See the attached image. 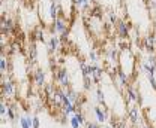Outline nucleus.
Masks as SVG:
<instances>
[{
  "instance_id": "f257e3e1",
  "label": "nucleus",
  "mask_w": 156,
  "mask_h": 128,
  "mask_svg": "<svg viewBox=\"0 0 156 128\" xmlns=\"http://www.w3.org/2000/svg\"><path fill=\"white\" fill-rule=\"evenodd\" d=\"M136 58L132 54L131 48H125L120 51V57H119V67L122 72L128 74L131 79H134V76L136 73Z\"/></svg>"
},
{
  "instance_id": "f03ea898",
  "label": "nucleus",
  "mask_w": 156,
  "mask_h": 128,
  "mask_svg": "<svg viewBox=\"0 0 156 128\" xmlns=\"http://www.w3.org/2000/svg\"><path fill=\"white\" fill-rule=\"evenodd\" d=\"M18 87L15 84V80L12 79V76H8L6 79L2 77V100L5 98H14L17 97Z\"/></svg>"
},
{
  "instance_id": "7ed1b4c3",
  "label": "nucleus",
  "mask_w": 156,
  "mask_h": 128,
  "mask_svg": "<svg viewBox=\"0 0 156 128\" xmlns=\"http://www.w3.org/2000/svg\"><path fill=\"white\" fill-rule=\"evenodd\" d=\"M53 70V77L54 80L60 85V88H69L71 87V76L68 73V70L65 67H60V66H53L51 67Z\"/></svg>"
},
{
  "instance_id": "20e7f679",
  "label": "nucleus",
  "mask_w": 156,
  "mask_h": 128,
  "mask_svg": "<svg viewBox=\"0 0 156 128\" xmlns=\"http://www.w3.org/2000/svg\"><path fill=\"white\" fill-rule=\"evenodd\" d=\"M125 101H126V106H129V107L135 106L136 103H138L140 106L143 104L140 91H136V88L134 85H131V84L125 88Z\"/></svg>"
},
{
  "instance_id": "39448f33",
  "label": "nucleus",
  "mask_w": 156,
  "mask_h": 128,
  "mask_svg": "<svg viewBox=\"0 0 156 128\" xmlns=\"http://www.w3.org/2000/svg\"><path fill=\"white\" fill-rule=\"evenodd\" d=\"M29 79H32L38 88H44V87L47 85V84H45L47 74H45V72H44L42 69H36L35 72H30V73H29Z\"/></svg>"
},
{
  "instance_id": "423d86ee",
  "label": "nucleus",
  "mask_w": 156,
  "mask_h": 128,
  "mask_svg": "<svg viewBox=\"0 0 156 128\" xmlns=\"http://www.w3.org/2000/svg\"><path fill=\"white\" fill-rule=\"evenodd\" d=\"M116 31L119 37L123 40V39H128L129 37V31H131V24L123 21V19H119L116 24Z\"/></svg>"
},
{
  "instance_id": "0eeeda50",
  "label": "nucleus",
  "mask_w": 156,
  "mask_h": 128,
  "mask_svg": "<svg viewBox=\"0 0 156 128\" xmlns=\"http://www.w3.org/2000/svg\"><path fill=\"white\" fill-rule=\"evenodd\" d=\"M93 113H95V116H96L98 122L99 124H105L107 122V119L110 118V112L108 109L105 107V106H95V109H93Z\"/></svg>"
},
{
  "instance_id": "6e6552de",
  "label": "nucleus",
  "mask_w": 156,
  "mask_h": 128,
  "mask_svg": "<svg viewBox=\"0 0 156 128\" xmlns=\"http://www.w3.org/2000/svg\"><path fill=\"white\" fill-rule=\"evenodd\" d=\"M143 46H144V49L149 52V54H152L153 51H155L156 48V37H155V33H149L147 36L143 39Z\"/></svg>"
},
{
  "instance_id": "1a4fd4ad",
  "label": "nucleus",
  "mask_w": 156,
  "mask_h": 128,
  "mask_svg": "<svg viewBox=\"0 0 156 128\" xmlns=\"http://www.w3.org/2000/svg\"><path fill=\"white\" fill-rule=\"evenodd\" d=\"M47 46H48V51L50 52H57L58 49L62 48V39L58 36H56V34H53V36L48 39Z\"/></svg>"
},
{
  "instance_id": "9d476101",
  "label": "nucleus",
  "mask_w": 156,
  "mask_h": 128,
  "mask_svg": "<svg viewBox=\"0 0 156 128\" xmlns=\"http://www.w3.org/2000/svg\"><path fill=\"white\" fill-rule=\"evenodd\" d=\"M126 116H128V119L136 125V124H140V119H141V115H140V109L136 107V106H132V107H129L128 112H126Z\"/></svg>"
},
{
  "instance_id": "9b49d317",
  "label": "nucleus",
  "mask_w": 156,
  "mask_h": 128,
  "mask_svg": "<svg viewBox=\"0 0 156 128\" xmlns=\"http://www.w3.org/2000/svg\"><path fill=\"white\" fill-rule=\"evenodd\" d=\"M89 15H90V18L98 19V21H102V15H104V9H102V6H101L99 3H95V6L90 8Z\"/></svg>"
},
{
  "instance_id": "f8f14e48",
  "label": "nucleus",
  "mask_w": 156,
  "mask_h": 128,
  "mask_svg": "<svg viewBox=\"0 0 156 128\" xmlns=\"http://www.w3.org/2000/svg\"><path fill=\"white\" fill-rule=\"evenodd\" d=\"M30 42H45V34H44V30L41 27H35L30 33Z\"/></svg>"
},
{
  "instance_id": "ddd939ff",
  "label": "nucleus",
  "mask_w": 156,
  "mask_h": 128,
  "mask_svg": "<svg viewBox=\"0 0 156 128\" xmlns=\"http://www.w3.org/2000/svg\"><path fill=\"white\" fill-rule=\"evenodd\" d=\"M11 69H12L11 60L8 57H5V54H2V57H0V72H2V76H5V73L11 72Z\"/></svg>"
},
{
  "instance_id": "4468645a",
  "label": "nucleus",
  "mask_w": 156,
  "mask_h": 128,
  "mask_svg": "<svg viewBox=\"0 0 156 128\" xmlns=\"http://www.w3.org/2000/svg\"><path fill=\"white\" fill-rule=\"evenodd\" d=\"M27 55H29V63L30 64H36V60H38V49H36V43L35 42H30L29 48H27Z\"/></svg>"
},
{
  "instance_id": "2eb2a0df",
  "label": "nucleus",
  "mask_w": 156,
  "mask_h": 128,
  "mask_svg": "<svg viewBox=\"0 0 156 128\" xmlns=\"http://www.w3.org/2000/svg\"><path fill=\"white\" fill-rule=\"evenodd\" d=\"M93 66V72H92V79L95 84H101L102 77H104V69L99 67L98 64H92Z\"/></svg>"
},
{
  "instance_id": "dca6fc26",
  "label": "nucleus",
  "mask_w": 156,
  "mask_h": 128,
  "mask_svg": "<svg viewBox=\"0 0 156 128\" xmlns=\"http://www.w3.org/2000/svg\"><path fill=\"white\" fill-rule=\"evenodd\" d=\"M20 125L21 128H33V116L30 115L20 116Z\"/></svg>"
},
{
  "instance_id": "f3484780",
  "label": "nucleus",
  "mask_w": 156,
  "mask_h": 128,
  "mask_svg": "<svg viewBox=\"0 0 156 128\" xmlns=\"http://www.w3.org/2000/svg\"><path fill=\"white\" fill-rule=\"evenodd\" d=\"M105 55L111 60V63L114 64L116 61H119V57H120V51L117 49V48H110V49H107L105 51Z\"/></svg>"
},
{
  "instance_id": "a211bd4d",
  "label": "nucleus",
  "mask_w": 156,
  "mask_h": 128,
  "mask_svg": "<svg viewBox=\"0 0 156 128\" xmlns=\"http://www.w3.org/2000/svg\"><path fill=\"white\" fill-rule=\"evenodd\" d=\"M57 91V87L54 85V84H47L45 87H44V95H45V98H50V97H53L54 94Z\"/></svg>"
},
{
  "instance_id": "6ab92c4d",
  "label": "nucleus",
  "mask_w": 156,
  "mask_h": 128,
  "mask_svg": "<svg viewBox=\"0 0 156 128\" xmlns=\"http://www.w3.org/2000/svg\"><path fill=\"white\" fill-rule=\"evenodd\" d=\"M8 118L11 119V121H15L17 118H18V110H17V104L15 103H11V104H8Z\"/></svg>"
},
{
  "instance_id": "aec40b11",
  "label": "nucleus",
  "mask_w": 156,
  "mask_h": 128,
  "mask_svg": "<svg viewBox=\"0 0 156 128\" xmlns=\"http://www.w3.org/2000/svg\"><path fill=\"white\" fill-rule=\"evenodd\" d=\"M74 5L78 9H81L83 12L90 11V0H74Z\"/></svg>"
},
{
  "instance_id": "412c9836",
  "label": "nucleus",
  "mask_w": 156,
  "mask_h": 128,
  "mask_svg": "<svg viewBox=\"0 0 156 128\" xmlns=\"http://www.w3.org/2000/svg\"><path fill=\"white\" fill-rule=\"evenodd\" d=\"M65 92H66V95L71 98V101H74V103H77V100H78V97H80V94H78L72 87H69V88H66L65 90Z\"/></svg>"
},
{
  "instance_id": "4be33fe9",
  "label": "nucleus",
  "mask_w": 156,
  "mask_h": 128,
  "mask_svg": "<svg viewBox=\"0 0 156 128\" xmlns=\"http://www.w3.org/2000/svg\"><path fill=\"white\" fill-rule=\"evenodd\" d=\"M96 97H98V103L101 104V106H105L107 104V100H105V92L102 91V88L99 87L96 88Z\"/></svg>"
},
{
  "instance_id": "5701e85b",
  "label": "nucleus",
  "mask_w": 156,
  "mask_h": 128,
  "mask_svg": "<svg viewBox=\"0 0 156 128\" xmlns=\"http://www.w3.org/2000/svg\"><path fill=\"white\" fill-rule=\"evenodd\" d=\"M8 104L5 103V100H2L0 101V116H2V122H5V116H8Z\"/></svg>"
},
{
  "instance_id": "b1692460",
  "label": "nucleus",
  "mask_w": 156,
  "mask_h": 128,
  "mask_svg": "<svg viewBox=\"0 0 156 128\" xmlns=\"http://www.w3.org/2000/svg\"><path fill=\"white\" fill-rule=\"evenodd\" d=\"M117 21H119V19H117V15L113 12V11H110V12H108V22H111V24L116 27Z\"/></svg>"
},
{
  "instance_id": "393cba45",
  "label": "nucleus",
  "mask_w": 156,
  "mask_h": 128,
  "mask_svg": "<svg viewBox=\"0 0 156 128\" xmlns=\"http://www.w3.org/2000/svg\"><path fill=\"white\" fill-rule=\"evenodd\" d=\"M83 80H84V90H86V91H89V90L92 88V84H95L92 77H84Z\"/></svg>"
},
{
  "instance_id": "a878e982",
  "label": "nucleus",
  "mask_w": 156,
  "mask_h": 128,
  "mask_svg": "<svg viewBox=\"0 0 156 128\" xmlns=\"http://www.w3.org/2000/svg\"><path fill=\"white\" fill-rule=\"evenodd\" d=\"M156 74H147V79H149V82H150V85H152V88L156 90Z\"/></svg>"
},
{
  "instance_id": "bb28decb",
  "label": "nucleus",
  "mask_w": 156,
  "mask_h": 128,
  "mask_svg": "<svg viewBox=\"0 0 156 128\" xmlns=\"http://www.w3.org/2000/svg\"><path fill=\"white\" fill-rule=\"evenodd\" d=\"M71 127L72 128H81V124H80V121H78L75 116L71 118Z\"/></svg>"
},
{
  "instance_id": "cd10ccee",
  "label": "nucleus",
  "mask_w": 156,
  "mask_h": 128,
  "mask_svg": "<svg viewBox=\"0 0 156 128\" xmlns=\"http://www.w3.org/2000/svg\"><path fill=\"white\" fill-rule=\"evenodd\" d=\"M84 128H101V125H99V124H96V122L87 121V122H86V125H84Z\"/></svg>"
},
{
  "instance_id": "c85d7f7f",
  "label": "nucleus",
  "mask_w": 156,
  "mask_h": 128,
  "mask_svg": "<svg viewBox=\"0 0 156 128\" xmlns=\"http://www.w3.org/2000/svg\"><path fill=\"white\" fill-rule=\"evenodd\" d=\"M89 57H90L92 63H93V64H96V63H98V55H96V52H95V51H90V52H89Z\"/></svg>"
},
{
  "instance_id": "c756f323",
  "label": "nucleus",
  "mask_w": 156,
  "mask_h": 128,
  "mask_svg": "<svg viewBox=\"0 0 156 128\" xmlns=\"http://www.w3.org/2000/svg\"><path fill=\"white\" fill-rule=\"evenodd\" d=\"M41 127V121H39L38 115H33V128H39Z\"/></svg>"
},
{
  "instance_id": "7c9ffc66",
  "label": "nucleus",
  "mask_w": 156,
  "mask_h": 128,
  "mask_svg": "<svg viewBox=\"0 0 156 128\" xmlns=\"http://www.w3.org/2000/svg\"><path fill=\"white\" fill-rule=\"evenodd\" d=\"M138 128H152L150 125H141V127H138Z\"/></svg>"
},
{
  "instance_id": "2f4dec72",
  "label": "nucleus",
  "mask_w": 156,
  "mask_h": 128,
  "mask_svg": "<svg viewBox=\"0 0 156 128\" xmlns=\"http://www.w3.org/2000/svg\"><path fill=\"white\" fill-rule=\"evenodd\" d=\"M104 128H113V127L111 125H107V127H104Z\"/></svg>"
},
{
  "instance_id": "473e14b6",
  "label": "nucleus",
  "mask_w": 156,
  "mask_h": 128,
  "mask_svg": "<svg viewBox=\"0 0 156 128\" xmlns=\"http://www.w3.org/2000/svg\"><path fill=\"white\" fill-rule=\"evenodd\" d=\"M93 2H95V3H96V0H93Z\"/></svg>"
}]
</instances>
